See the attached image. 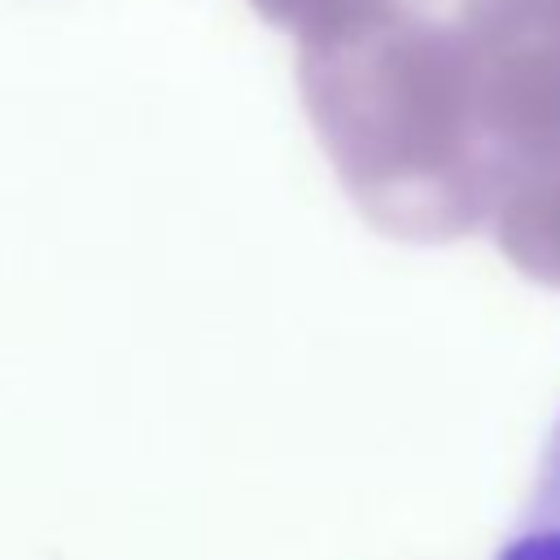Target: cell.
<instances>
[{
  "label": "cell",
  "instance_id": "obj_1",
  "mask_svg": "<svg viewBox=\"0 0 560 560\" xmlns=\"http://www.w3.org/2000/svg\"><path fill=\"white\" fill-rule=\"evenodd\" d=\"M494 560H560V411L538 446L534 477Z\"/></svg>",
  "mask_w": 560,
  "mask_h": 560
}]
</instances>
